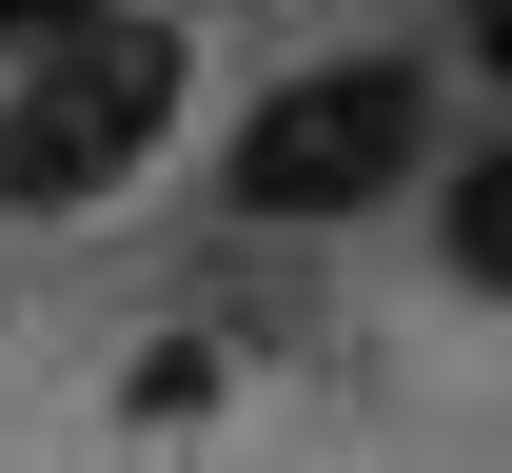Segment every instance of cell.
<instances>
[{"label":"cell","mask_w":512,"mask_h":473,"mask_svg":"<svg viewBox=\"0 0 512 473\" xmlns=\"http://www.w3.org/2000/svg\"><path fill=\"white\" fill-rule=\"evenodd\" d=\"M119 395L158 414V434H178V414H217V336H158V355H138V375H119Z\"/></svg>","instance_id":"cell-4"},{"label":"cell","mask_w":512,"mask_h":473,"mask_svg":"<svg viewBox=\"0 0 512 473\" xmlns=\"http://www.w3.org/2000/svg\"><path fill=\"white\" fill-rule=\"evenodd\" d=\"M178 79H197V40L158 0L79 20V40H20V79H0V217H99L178 138Z\"/></svg>","instance_id":"cell-1"},{"label":"cell","mask_w":512,"mask_h":473,"mask_svg":"<svg viewBox=\"0 0 512 473\" xmlns=\"http://www.w3.org/2000/svg\"><path fill=\"white\" fill-rule=\"evenodd\" d=\"M434 257H453V296H493V316H512V138L434 178Z\"/></svg>","instance_id":"cell-3"},{"label":"cell","mask_w":512,"mask_h":473,"mask_svg":"<svg viewBox=\"0 0 512 473\" xmlns=\"http://www.w3.org/2000/svg\"><path fill=\"white\" fill-rule=\"evenodd\" d=\"M79 20H119V0H0V40H79Z\"/></svg>","instance_id":"cell-6"},{"label":"cell","mask_w":512,"mask_h":473,"mask_svg":"<svg viewBox=\"0 0 512 473\" xmlns=\"http://www.w3.org/2000/svg\"><path fill=\"white\" fill-rule=\"evenodd\" d=\"M453 60H473V79H512V0H453Z\"/></svg>","instance_id":"cell-5"},{"label":"cell","mask_w":512,"mask_h":473,"mask_svg":"<svg viewBox=\"0 0 512 473\" xmlns=\"http://www.w3.org/2000/svg\"><path fill=\"white\" fill-rule=\"evenodd\" d=\"M434 178V60H296L237 119V217L316 237V217H375Z\"/></svg>","instance_id":"cell-2"}]
</instances>
